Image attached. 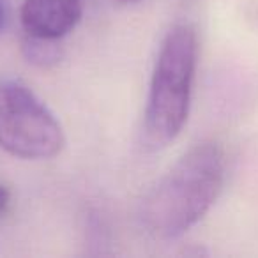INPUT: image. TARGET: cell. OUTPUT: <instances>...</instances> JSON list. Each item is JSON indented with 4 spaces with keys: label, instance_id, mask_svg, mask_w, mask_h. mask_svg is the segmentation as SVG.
I'll return each instance as SVG.
<instances>
[{
    "label": "cell",
    "instance_id": "obj_1",
    "mask_svg": "<svg viewBox=\"0 0 258 258\" xmlns=\"http://www.w3.org/2000/svg\"><path fill=\"white\" fill-rule=\"evenodd\" d=\"M226 180V154L216 140L191 145L144 195L138 205L142 228L159 240L189 232L214 207Z\"/></svg>",
    "mask_w": 258,
    "mask_h": 258
},
{
    "label": "cell",
    "instance_id": "obj_2",
    "mask_svg": "<svg viewBox=\"0 0 258 258\" xmlns=\"http://www.w3.org/2000/svg\"><path fill=\"white\" fill-rule=\"evenodd\" d=\"M200 43L191 23L182 22L166 32L152 69L144 113V144L165 149L182 133L189 117Z\"/></svg>",
    "mask_w": 258,
    "mask_h": 258
},
{
    "label": "cell",
    "instance_id": "obj_3",
    "mask_svg": "<svg viewBox=\"0 0 258 258\" xmlns=\"http://www.w3.org/2000/svg\"><path fill=\"white\" fill-rule=\"evenodd\" d=\"M66 135L53 111L20 80H0V149L27 161L62 152Z\"/></svg>",
    "mask_w": 258,
    "mask_h": 258
},
{
    "label": "cell",
    "instance_id": "obj_4",
    "mask_svg": "<svg viewBox=\"0 0 258 258\" xmlns=\"http://www.w3.org/2000/svg\"><path fill=\"white\" fill-rule=\"evenodd\" d=\"M83 16V0H23L20 22L25 36L60 41Z\"/></svg>",
    "mask_w": 258,
    "mask_h": 258
},
{
    "label": "cell",
    "instance_id": "obj_5",
    "mask_svg": "<svg viewBox=\"0 0 258 258\" xmlns=\"http://www.w3.org/2000/svg\"><path fill=\"white\" fill-rule=\"evenodd\" d=\"M60 41L39 39V37L25 36L22 41V51L27 62L37 66V68H51L58 64L62 58Z\"/></svg>",
    "mask_w": 258,
    "mask_h": 258
},
{
    "label": "cell",
    "instance_id": "obj_6",
    "mask_svg": "<svg viewBox=\"0 0 258 258\" xmlns=\"http://www.w3.org/2000/svg\"><path fill=\"white\" fill-rule=\"evenodd\" d=\"M11 207V191L6 184L0 182V219L4 218Z\"/></svg>",
    "mask_w": 258,
    "mask_h": 258
},
{
    "label": "cell",
    "instance_id": "obj_7",
    "mask_svg": "<svg viewBox=\"0 0 258 258\" xmlns=\"http://www.w3.org/2000/svg\"><path fill=\"white\" fill-rule=\"evenodd\" d=\"M4 22H6V9H4V4H2V0H0V30L4 27Z\"/></svg>",
    "mask_w": 258,
    "mask_h": 258
},
{
    "label": "cell",
    "instance_id": "obj_8",
    "mask_svg": "<svg viewBox=\"0 0 258 258\" xmlns=\"http://www.w3.org/2000/svg\"><path fill=\"white\" fill-rule=\"evenodd\" d=\"M120 2H137V0H120Z\"/></svg>",
    "mask_w": 258,
    "mask_h": 258
}]
</instances>
